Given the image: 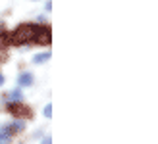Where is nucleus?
<instances>
[{"label":"nucleus","instance_id":"obj_9","mask_svg":"<svg viewBox=\"0 0 158 144\" xmlns=\"http://www.w3.org/2000/svg\"><path fill=\"white\" fill-rule=\"evenodd\" d=\"M44 115L48 117V119L52 117V104H46V108H44Z\"/></svg>","mask_w":158,"mask_h":144},{"label":"nucleus","instance_id":"obj_7","mask_svg":"<svg viewBox=\"0 0 158 144\" xmlns=\"http://www.w3.org/2000/svg\"><path fill=\"white\" fill-rule=\"evenodd\" d=\"M21 100H23L21 90H12L10 92V102H21Z\"/></svg>","mask_w":158,"mask_h":144},{"label":"nucleus","instance_id":"obj_2","mask_svg":"<svg viewBox=\"0 0 158 144\" xmlns=\"http://www.w3.org/2000/svg\"><path fill=\"white\" fill-rule=\"evenodd\" d=\"M8 111L15 117V119H27L31 117V108H27L25 104H21V102H8Z\"/></svg>","mask_w":158,"mask_h":144},{"label":"nucleus","instance_id":"obj_10","mask_svg":"<svg viewBox=\"0 0 158 144\" xmlns=\"http://www.w3.org/2000/svg\"><path fill=\"white\" fill-rule=\"evenodd\" d=\"M41 144H52V137H46V138H43V142Z\"/></svg>","mask_w":158,"mask_h":144},{"label":"nucleus","instance_id":"obj_4","mask_svg":"<svg viewBox=\"0 0 158 144\" xmlns=\"http://www.w3.org/2000/svg\"><path fill=\"white\" fill-rule=\"evenodd\" d=\"M50 38H52L50 27L43 25L41 31H39V35H37V38H35V44H43V46H46V44H50Z\"/></svg>","mask_w":158,"mask_h":144},{"label":"nucleus","instance_id":"obj_11","mask_svg":"<svg viewBox=\"0 0 158 144\" xmlns=\"http://www.w3.org/2000/svg\"><path fill=\"white\" fill-rule=\"evenodd\" d=\"M4 85V75H0V86Z\"/></svg>","mask_w":158,"mask_h":144},{"label":"nucleus","instance_id":"obj_5","mask_svg":"<svg viewBox=\"0 0 158 144\" xmlns=\"http://www.w3.org/2000/svg\"><path fill=\"white\" fill-rule=\"evenodd\" d=\"M33 75L29 73V71H23V73H19V77H18V85L19 86H31L33 85Z\"/></svg>","mask_w":158,"mask_h":144},{"label":"nucleus","instance_id":"obj_3","mask_svg":"<svg viewBox=\"0 0 158 144\" xmlns=\"http://www.w3.org/2000/svg\"><path fill=\"white\" fill-rule=\"evenodd\" d=\"M23 129H25V123H23V119H15L14 123H10V125H4L2 127V133H6V134H15V133H21Z\"/></svg>","mask_w":158,"mask_h":144},{"label":"nucleus","instance_id":"obj_6","mask_svg":"<svg viewBox=\"0 0 158 144\" xmlns=\"http://www.w3.org/2000/svg\"><path fill=\"white\" fill-rule=\"evenodd\" d=\"M50 60V52H43V54H37L35 58H33V62L35 63H44V62H48Z\"/></svg>","mask_w":158,"mask_h":144},{"label":"nucleus","instance_id":"obj_1","mask_svg":"<svg viewBox=\"0 0 158 144\" xmlns=\"http://www.w3.org/2000/svg\"><path fill=\"white\" fill-rule=\"evenodd\" d=\"M43 25H35V23H23L19 25L14 33L8 35V44H27V42H35V38L39 35Z\"/></svg>","mask_w":158,"mask_h":144},{"label":"nucleus","instance_id":"obj_8","mask_svg":"<svg viewBox=\"0 0 158 144\" xmlns=\"http://www.w3.org/2000/svg\"><path fill=\"white\" fill-rule=\"evenodd\" d=\"M10 134H6V133H2V131H0V144H8V142H10Z\"/></svg>","mask_w":158,"mask_h":144}]
</instances>
